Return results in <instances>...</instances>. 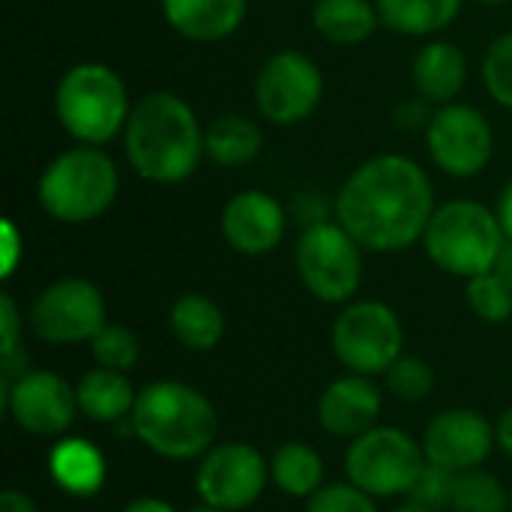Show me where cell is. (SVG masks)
Segmentation results:
<instances>
[{"label": "cell", "mask_w": 512, "mask_h": 512, "mask_svg": "<svg viewBox=\"0 0 512 512\" xmlns=\"http://www.w3.org/2000/svg\"><path fill=\"white\" fill-rule=\"evenodd\" d=\"M435 210L429 174L399 153L366 159L336 198V222L363 252H402L423 243Z\"/></svg>", "instance_id": "1"}, {"label": "cell", "mask_w": 512, "mask_h": 512, "mask_svg": "<svg viewBox=\"0 0 512 512\" xmlns=\"http://www.w3.org/2000/svg\"><path fill=\"white\" fill-rule=\"evenodd\" d=\"M0 512H36V507H33V501H30L24 492L6 489V492L0 495Z\"/></svg>", "instance_id": "36"}, {"label": "cell", "mask_w": 512, "mask_h": 512, "mask_svg": "<svg viewBox=\"0 0 512 512\" xmlns=\"http://www.w3.org/2000/svg\"><path fill=\"white\" fill-rule=\"evenodd\" d=\"M132 435L162 459L189 462L204 456L219 435L213 402L183 381H153L138 390Z\"/></svg>", "instance_id": "3"}, {"label": "cell", "mask_w": 512, "mask_h": 512, "mask_svg": "<svg viewBox=\"0 0 512 512\" xmlns=\"http://www.w3.org/2000/svg\"><path fill=\"white\" fill-rule=\"evenodd\" d=\"M507 285H512V240L504 243V249H501V255H498V261H495V267H492Z\"/></svg>", "instance_id": "39"}, {"label": "cell", "mask_w": 512, "mask_h": 512, "mask_svg": "<svg viewBox=\"0 0 512 512\" xmlns=\"http://www.w3.org/2000/svg\"><path fill=\"white\" fill-rule=\"evenodd\" d=\"M465 297L471 312L486 324H504L512 318V285H507L495 270L468 279Z\"/></svg>", "instance_id": "28"}, {"label": "cell", "mask_w": 512, "mask_h": 512, "mask_svg": "<svg viewBox=\"0 0 512 512\" xmlns=\"http://www.w3.org/2000/svg\"><path fill=\"white\" fill-rule=\"evenodd\" d=\"M48 471L54 483L75 498H90L105 483V459L84 438H63L48 453Z\"/></svg>", "instance_id": "20"}, {"label": "cell", "mask_w": 512, "mask_h": 512, "mask_svg": "<svg viewBox=\"0 0 512 512\" xmlns=\"http://www.w3.org/2000/svg\"><path fill=\"white\" fill-rule=\"evenodd\" d=\"M426 468L423 444L396 426H375L366 435L354 438L345 453L348 483L363 489L372 498H399L411 495L417 477Z\"/></svg>", "instance_id": "7"}, {"label": "cell", "mask_w": 512, "mask_h": 512, "mask_svg": "<svg viewBox=\"0 0 512 512\" xmlns=\"http://www.w3.org/2000/svg\"><path fill=\"white\" fill-rule=\"evenodd\" d=\"M393 512H435V510H429V507H420V504H405V507H399V510H393Z\"/></svg>", "instance_id": "41"}, {"label": "cell", "mask_w": 512, "mask_h": 512, "mask_svg": "<svg viewBox=\"0 0 512 512\" xmlns=\"http://www.w3.org/2000/svg\"><path fill=\"white\" fill-rule=\"evenodd\" d=\"M330 345L348 372L369 378L387 375V369L402 357L405 327L387 303L354 300L336 315Z\"/></svg>", "instance_id": "8"}, {"label": "cell", "mask_w": 512, "mask_h": 512, "mask_svg": "<svg viewBox=\"0 0 512 512\" xmlns=\"http://www.w3.org/2000/svg\"><path fill=\"white\" fill-rule=\"evenodd\" d=\"M453 480H456V474L426 462L423 474L417 477V483L411 489V501L435 512L441 510V507H450L453 504Z\"/></svg>", "instance_id": "33"}, {"label": "cell", "mask_w": 512, "mask_h": 512, "mask_svg": "<svg viewBox=\"0 0 512 512\" xmlns=\"http://www.w3.org/2000/svg\"><path fill=\"white\" fill-rule=\"evenodd\" d=\"M381 24L402 36H435L462 12V0H375Z\"/></svg>", "instance_id": "25"}, {"label": "cell", "mask_w": 512, "mask_h": 512, "mask_svg": "<svg viewBox=\"0 0 512 512\" xmlns=\"http://www.w3.org/2000/svg\"><path fill=\"white\" fill-rule=\"evenodd\" d=\"M168 327L186 351L207 354L225 336V315L207 294H183L168 312Z\"/></svg>", "instance_id": "22"}, {"label": "cell", "mask_w": 512, "mask_h": 512, "mask_svg": "<svg viewBox=\"0 0 512 512\" xmlns=\"http://www.w3.org/2000/svg\"><path fill=\"white\" fill-rule=\"evenodd\" d=\"M270 477L273 483L291 495V498H312L318 489H321V480H324V462L321 456L303 444V441H285L273 459H270Z\"/></svg>", "instance_id": "26"}, {"label": "cell", "mask_w": 512, "mask_h": 512, "mask_svg": "<svg viewBox=\"0 0 512 512\" xmlns=\"http://www.w3.org/2000/svg\"><path fill=\"white\" fill-rule=\"evenodd\" d=\"M411 78L426 102L450 105L468 81V60L453 42H429L417 51Z\"/></svg>", "instance_id": "19"}, {"label": "cell", "mask_w": 512, "mask_h": 512, "mask_svg": "<svg viewBox=\"0 0 512 512\" xmlns=\"http://www.w3.org/2000/svg\"><path fill=\"white\" fill-rule=\"evenodd\" d=\"M495 213H498V222H501V228H504L507 240H512V180L504 186V189H501Z\"/></svg>", "instance_id": "35"}, {"label": "cell", "mask_w": 512, "mask_h": 512, "mask_svg": "<svg viewBox=\"0 0 512 512\" xmlns=\"http://www.w3.org/2000/svg\"><path fill=\"white\" fill-rule=\"evenodd\" d=\"M3 231H6V240H9V255H6V264H3V276H9L12 267H15V231H12V225H3Z\"/></svg>", "instance_id": "40"}, {"label": "cell", "mask_w": 512, "mask_h": 512, "mask_svg": "<svg viewBox=\"0 0 512 512\" xmlns=\"http://www.w3.org/2000/svg\"><path fill=\"white\" fill-rule=\"evenodd\" d=\"M3 408L15 420L18 429L54 438L69 432L78 411V393L54 372L36 369L24 372L18 381L3 387Z\"/></svg>", "instance_id": "14"}, {"label": "cell", "mask_w": 512, "mask_h": 512, "mask_svg": "<svg viewBox=\"0 0 512 512\" xmlns=\"http://www.w3.org/2000/svg\"><path fill=\"white\" fill-rule=\"evenodd\" d=\"M123 150L138 177L156 186H174L198 171L204 129L183 96L153 90L132 105L123 129Z\"/></svg>", "instance_id": "2"}, {"label": "cell", "mask_w": 512, "mask_h": 512, "mask_svg": "<svg viewBox=\"0 0 512 512\" xmlns=\"http://www.w3.org/2000/svg\"><path fill=\"white\" fill-rule=\"evenodd\" d=\"M306 512H378V507L375 498L354 483H330L309 498Z\"/></svg>", "instance_id": "32"}, {"label": "cell", "mask_w": 512, "mask_h": 512, "mask_svg": "<svg viewBox=\"0 0 512 512\" xmlns=\"http://www.w3.org/2000/svg\"><path fill=\"white\" fill-rule=\"evenodd\" d=\"M117 192L120 171L114 159L93 144L63 150L45 165L36 183V201L42 213L63 225L99 219L117 201Z\"/></svg>", "instance_id": "4"}, {"label": "cell", "mask_w": 512, "mask_h": 512, "mask_svg": "<svg viewBox=\"0 0 512 512\" xmlns=\"http://www.w3.org/2000/svg\"><path fill=\"white\" fill-rule=\"evenodd\" d=\"M267 477L270 465L252 444H213L195 471V492L207 507L240 512L264 495Z\"/></svg>", "instance_id": "12"}, {"label": "cell", "mask_w": 512, "mask_h": 512, "mask_svg": "<svg viewBox=\"0 0 512 512\" xmlns=\"http://www.w3.org/2000/svg\"><path fill=\"white\" fill-rule=\"evenodd\" d=\"M120 512H177L168 501H162V498H138V501H132V504H126Z\"/></svg>", "instance_id": "38"}, {"label": "cell", "mask_w": 512, "mask_h": 512, "mask_svg": "<svg viewBox=\"0 0 512 512\" xmlns=\"http://www.w3.org/2000/svg\"><path fill=\"white\" fill-rule=\"evenodd\" d=\"M312 24L333 45H360L375 33L381 15L372 0H318Z\"/></svg>", "instance_id": "24"}, {"label": "cell", "mask_w": 512, "mask_h": 512, "mask_svg": "<svg viewBox=\"0 0 512 512\" xmlns=\"http://www.w3.org/2000/svg\"><path fill=\"white\" fill-rule=\"evenodd\" d=\"M492 447H495V426L480 411L471 408L441 411L423 435L426 462L447 468L450 474L480 468L489 459Z\"/></svg>", "instance_id": "15"}, {"label": "cell", "mask_w": 512, "mask_h": 512, "mask_svg": "<svg viewBox=\"0 0 512 512\" xmlns=\"http://www.w3.org/2000/svg\"><path fill=\"white\" fill-rule=\"evenodd\" d=\"M510 510H512V498H510Z\"/></svg>", "instance_id": "44"}, {"label": "cell", "mask_w": 512, "mask_h": 512, "mask_svg": "<svg viewBox=\"0 0 512 512\" xmlns=\"http://www.w3.org/2000/svg\"><path fill=\"white\" fill-rule=\"evenodd\" d=\"M504 243L507 234L498 222V213L471 198L441 204L423 234V249L429 261L438 270L462 279L489 273Z\"/></svg>", "instance_id": "6"}, {"label": "cell", "mask_w": 512, "mask_h": 512, "mask_svg": "<svg viewBox=\"0 0 512 512\" xmlns=\"http://www.w3.org/2000/svg\"><path fill=\"white\" fill-rule=\"evenodd\" d=\"M27 324L33 336L48 345H90V339L108 324L105 297L90 279H57L33 300Z\"/></svg>", "instance_id": "10"}, {"label": "cell", "mask_w": 512, "mask_h": 512, "mask_svg": "<svg viewBox=\"0 0 512 512\" xmlns=\"http://www.w3.org/2000/svg\"><path fill=\"white\" fill-rule=\"evenodd\" d=\"M297 273L321 303H348L363 282V246L339 225L318 219L297 240Z\"/></svg>", "instance_id": "9"}, {"label": "cell", "mask_w": 512, "mask_h": 512, "mask_svg": "<svg viewBox=\"0 0 512 512\" xmlns=\"http://www.w3.org/2000/svg\"><path fill=\"white\" fill-rule=\"evenodd\" d=\"M249 0H162V15L183 39L222 42L240 30Z\"/></svg>", "instance_id": "18"}, {"label": "cell", "mask_w": 512, "mask_h": 512, "mask_svg": "<svg viewBox=\"0 0 512 512\" xmlns=\"http://www.w3.org/2000/svg\"><path fill=\"white\" fill-rule=\"evenodd\" d=\"M222 237L240 255H267L285 237V210L261 189L237 192L222 210Z\"/></svg>", "instance_id": "16"}, {"label": "cell", "mask_w": 512, "mask_h": 512, "mask_svg": "<svg viewBox=\"0 0 512 512\" xmlns=\"http://www.w3.org/2000/svg\"><path fill=\"white\" fill-rule=\"evenodd\" d=\"M264 147V132L243 114H222L204 126V156L222 168L249 165Z\"/></svg>", "instance_id": "23"}, {"label": "cell", "mask_w": 512, "mask_h": 512, "mask_svg": "<svg viewBox=\"0 0 512 512\" xmlns=\"http://www.w3.org/2000/svg\"><path fill=\"white\" fill-rule=\"evenodd\" d=\"M324 99V75L318 63L300 51H276L255 78L258 114L276 126H294L315 114Z\"/></svg>", "instance_id": "11"}, {"label": "cell", "mask_w": 512, "mask_h": 512, "mask_svg": "<svg viewBox=\"0 0 512 512\" xmlns=\"http://www.w3.org/2000/svg\"><path fill=\"white\" fill-rule=\"evenodd\" d=\"M78 411L90 420V423H117V420H126L132 417V408H135V399L138 393L132 390L129 378L123 372H114V369H90L78 387Z\"/></svg>", "instance_id": "21"}, {"label": "cell", "mask_w": 512, "mask_h": 512, "mask_svg": "<svg viewBox=\"0 0 512 512\" xmlns=\"http://www.w3.org/2000/svg\"><path fill=\"white\" fill-rule=\"evenodd\" d=\"M495 444L512 459V408H507V411L501 414V420H498V426H495Z\"/></svg>", "instance_id": "37"}, {"label": "cell", "mask_w": 512, "mask_h": 512, "mask_svg": "<svg viewBox=\"0 0 512 512\" xmlns=\"http://www.w3.org/2000/svg\"><path fill=\"white\" fill-rule=\"evenodd\" d=\"M192 512H228V510H216V507H207V504H201V507H195Z\"/></svg>", "instance_id": "42"}, {"label": "cell", "mask_w": 512, "mask_h": 512, "mask_svg": "<svg viewBox=\"0 0 512 512\" xmlns=\"http://www.w3.org/2000/svg\"><path fill=\"white\" fill-rule=\"evenodd\" d=\"M0 324H3V354L24 348L21 339H18L21 336V318H18V309H15L9 294L0 297Z\"/></svg>", "instance_id": "34"}, {"label": "cell", "mask_w": 512, "mask_h": 512, "mask_svg": "<svg viewBox=\"0 0 512 512\" xmlns=\"http://www.w3.org/2000/svg\"><path fill=\"white\" fill-rule=\"evenodd\" d=\"M54 114L75 141L99 147L126 129L132 114L129 90L111 66L96 60L75 63L57 81Z\"/></svg>", "instance_id": "5"}, {"label": "cell", "mask_w": 512, "mask_h": 512, "mask_svg": "<svg viewBox=\"0 0 512 512\" xmlns=\"http://www.w3.org/2000/svg\"><path fill=\"white\" fill-rule=\"evenodd\" d=\"M381 390L369 381V375H345L327 384L318 399V423L333 438H360L381 420Z\"/></svg>", "instance_id": "17"}, {"label": "cell", "mask_w": 512, "mask_h": 512, "mask_svg": "<svg viewBox=\"0 0 512 512\" xmlns=\"http://www.w3.org/2000/svg\"><path fill=\"white\" fill-rule=\"evenodd\" d=\"M426 147L432 162L459 180L477 177L486 171L495 153V132L483 111L471 105H441L426 123Z\"/></svg>", "instance_id": "13"}, {"label": "cell", "mask_w": 512, "mask_h": 512, "mask_svg": "<svg viewBox=\"0 0 512 512\" xmlns=\"http://www.w3.org/2000/svg\"><path fill=\"white\" fill-rule=\"evenodd\" d=\"M480 3H486V6H501V3H507V0H480Z\"/></svg>", "instance_id": "43"}, {"label": "cell", "mask_w": 512, "mask_h": 512, "mask_svg": "<svg viewBox=\"0 0 512 512\" xmlns=\"http://www.w3.org/2000/svg\"><path fill=\"white\" fill-rule=\"evenodd\" d=\"M90 354L96 366L114 369V372H129L141 360V342L138 336L123 327V324H105L93 339H90Z\"/></svg>", "instance_id": "29"}, {"label": "cell", "mask_w": 512, "mask_h": 512, "mask_svg": "<svg viewBox=\"0 0 512 512\" xmlns=\"http://www.w3.org/2000/svg\"><path fill=\"white\" fill-rule=\"evenodd\" d=\"M483 81H486L489 96L498 105L512 108V33L498 36L486 48V57H483Z\"/></svg>", "instance_id": "31"}, {"label": "cell", "mask_w": 512, "mask_h": 512, "mask_svg": "<svg viewBox=\"0 0 512 512\" xmlns=\"http://www.w3.org/2000/svg\"><path fill=\"white\" fill-rule=\"evenodd\" d=\"M450 507L456 512H504L510 507V498L504 486L498 483V477L480 468H471V471L456 474Z\"/></svg>", "instance_id": "27"}, {"label": "cell", "mask_w": 512, "mask_h": 512, "mask_svg": "<svg viewBox=\"0 0 512 512\" xmlns=\"http://www.w3.org/2000/svg\"><path fill=\"white\" fill-rule=\"evenodd\" d=\"M387 390L402 402H423L435 390V372L420 357H399L387 369Z\"/></svg>", "instance_id": "30"}]
</instances>
